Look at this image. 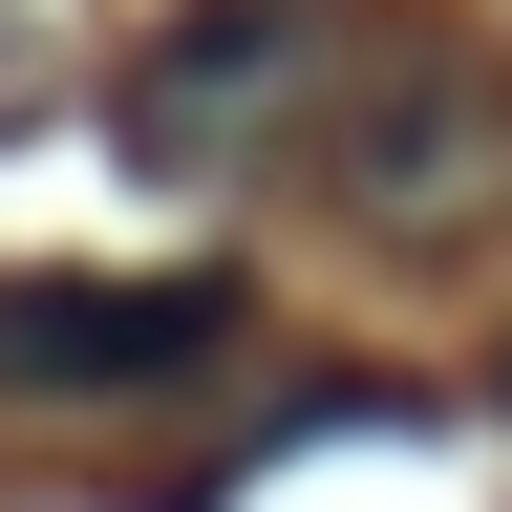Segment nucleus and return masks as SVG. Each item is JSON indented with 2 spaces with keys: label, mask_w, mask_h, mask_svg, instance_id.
Masks as SVG:
<instances>
[{
  "label": "nucleus",
  "mask_w": 512,
  "mask_h": 512,
  "mask_svg": "<svg viewBox=\"0 0 512 512\" xmlns=\"http://www.w3.org/2000/svg\"><path fill=\"white\" fill-rule=\"evenodd\" d=\"M43 86H64V22H43V0H0V128H22Z\"/></svg>",
  "instance_id": "4"
},
{
  "label": "nucleus",
  "mask_w": 512,
  "mask_h": 512,
  "mask_svg": "<svg viewBox=\"0 0 512 512\" xmlns=\"http://www.w3.org/2000/svg\"><path fill=\"white\" fill-rule=\"evenodd\" d=\"M491 406H512V342H491Z\"/></svg>",
  "instance_id": "5"
},
{
  "label": "nucleus",
  "mask_w": 512,
  "mask_h": 512,
  "mask_svg": "<svg viewBox=\"0 0 512 512\" xmlns=\"http://www.w3.org/2000/svg\"><path fill=\"white\" fill-rule=\"evenodd\" d=\"M320 64H342V0H192L128 43L107 128H128V171H256V150H299Z\"/></svg>",
  "instance_id": "2"
},
{
  "label": "nucleus",
  "mask_w": 512,
  "mask_h": 512,
  "mask_svg": "<svg viewBox=\"0 0 512 512\" xmlns=\"http://www.w3.org/2000/svg\"><path fill=\"white\" fill-rule=\"evenodd\" d=\"M235 363V278H0V406H171Z\"/></svg>",
  "instance_id": "3"
},
{
  "label": "nucleus",
  "mask_w": 512,
  "mask_h": 512,
  "mask_svg": "<svg viewBox=\"0 0 512 512\" xmlns=\"http://www.w3.org/2000/svg\"><path fill=\"white\" fill-rule=\"evenodd\" d=\"M299 192L363 256H470L512 214V64L470 22H342V64L299 107Z\"/></svg>",
  "instance_id": "1"
}]
</instances>
